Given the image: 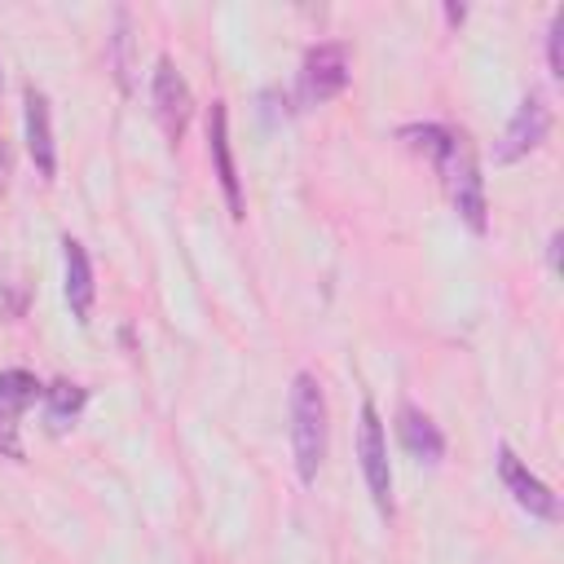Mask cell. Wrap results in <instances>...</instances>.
<instances>
[{
  "label": "cell",
  "instance_id": "9c48e42d",
  "mask_svg": "<svg viewBox=\"0 0 564 564\" xmlns=\"http://www.w3.org/2000/svg\"><path fill=\"white\" fill-rule=\"evenodd\" d=\"M207 154L216 163V181H220L229 216L242 220L247 203H242V185H238V167H234V150H229V110H225V101H212V110H207Z\"/></svg>",
  "mask_w": 564,
  "mask_h": 564
},
{
  "label": "cell",
  "instance_id": "e0dca14e",
  "mask_svg": "<svg viewBox=\"0 0 564 564\" xmlns=\"http://www.w3.org/2000/svg\"><path fill=\"white\" fill-rule=\"evenodd\" d=\"M463 13H467L463 4H458V9H454V4H445V18H449V22H463Z\"/></svg>",
  "mask_w": 564,
  "mask_h": 564
},
{
  "label": "cell",
  "instance_id": "3957f363",
  "mask_svg": "<svg viewBox=\"0 0 564 564\" xmlns=\"http://www.w3.org/2000/svg\"><path fill=\"white\" fill-rule=\"evenodd\" d=\"M357 463H361V480H366V494L375 498L379 516H392L388 436H383V419H379L375 401H361V414H357Z\"/></svg>",
  "mask_w": 564,
  "mask_h": 564
},
{
  "label": "cell",
  "instance_id": "6da1fadb",
  "mask_svg": "<svg viewBox=\"0 0 564 564\" xmlns=\"http://www.w3.org/2000/svg\"><path fill=\"white\" fill-rule=\"evenodd\" d=\"M286 414H291V458H295V476L304 485L317 480L322 471V458H326V397H322V383L300 370L291 379V401H286Z\"/></svg>",
  "mask_w": 564,
  "mask_h": 564
},
{
  "label": "cell",
  "instance_id": "52a82bcc",
  "mask_svg": "<svg viewBox=\"0 0 564 564\" xmlns=\"http://www.w3.org/2000/svg\"><path fill=\"white\" fill-rule=\"evenodd\" d=\"M498 480L507 485V494L516 498V507H524L529 516H538V520H546V524L560 520V498L551 494L546 480H538V476L516 458L511 445H498Z\"/></svg>",
  "mask_w": 564,
  "mask_h": 564
},
{
  "label": "cell",
  "instance_id": "277c9868",
  "mask_svg": "<svg viewBox=\"0 0 564 564\" xmlns=\"http://www.w3.org/2000/svg\"><path fill=\"white\" fill-rule=\"evenodd\" d=\"M348 88V48L326 40V44H313L300 62V84H295V97L304 106H322L330 97H339Z\"/></svg>",
  "mask_w": 564,
  "mask_h": 564
},
{
  "label": "cell",
  "instance_id": "ac0fdd59",
  "mask_svg": "<svg viewBox=\"0 0 564 564\" xmlns=\"http://www.w3.org/2000/svg\"><path fill=\"white\" fill-rule=\"evenodd\" d=\"M4 172H9V159H4V141H0V181H4Z\"/></svg>",
  "mask_w": 564,
  "mask_h": 564
},
{
  "label": "cell",
  "instance_id": "30bf717a",
  "mask_svg": "<svg viewBox=\"0 0 564 564\" xmlns=\"http://www.w3.org/2000/svg\"><path fill=\"white\" fill-rule=\"evenodd\" d=\"M22 119H26V150H31V163L44 181H53L57 172V145H53V115H48V97L26 84L22 93Z\"/></svg>",
  "mask_w": 564,
  "mask_h": 564
},
{
  "label": "cell",
  "instance_id": "8fae6325",
  "mask_svg": "<svg viewBox=\"0 0 564 564\" xmlns=\"http://www.w3.org/2000/svg\"><path fill=\"white\" fill-rule=\"evenodd\" d=\"M397 441H401V449H405L410 458H419V463H427V467H436V463L445 458V436H441V427H436L419 405H410V401L397 405Z\"/></svg>",
  "mask_w": 564,
  "mask_h": 564
},
{
  "label": "cell",
  "instance_id": "8992f818",
  "mask_svg": "<svg viewBox=\"0 0 564 564\" xmlns=\"http://www.w3.org/2000/svg\"><path fill=\"white\" fill-rule=\"evenodd\" d=\"M546 132H551V110H546L542 93H529V97L516 106L511 123L502 128V137H498V145H494V163H516V159H524L529 150H538V145L546 141Z\"/></svg>",
  "mask_w": 564,
  "mask_h": 564
},
{
  "label": "cell",
  "instance_id": "4fadbf2b",
  "mask_svg": "<svg viewBox=\"0 0 564 564\" xmlns=\"http://www.w3.org/2000/svg\"><path fill=\"white\" fill-rule=\"evenodd\" d=\"M44 419L53 423V427H66L79 410H84V401H88V392L79 388V383H70V379H57V383H48L44 388Z\"/></svg>",
  "mask_w": 564,
  "mask_h": 564
},
{
  "label": "cell",
  "instance_id": "7c38bea8",
  "mask_svg": "<svg viewBox=\"0 0 564 564\" xmlns=\"http://www.w3.org/2000/svg\"><path fill=\"white\" fill-rule=\"evenodd\" d=\"M62 260H66V304H70V317L79 326H88L93 295H97V286H93V260H88L84 242L70 238V234L62 238Z\"/></svg>",
  "mask_w": 564,
  "mask_h": 564
},
{
  "label": "cell",
  "instance_id": "5b68a950",
  "mask_svg": "<svg viewBox=\"0 0 564 564\" xmlns=\"http://www.w3.org/2000/svg\"><path fill=\"white\" fill-rule=\"evenodd\" d=\"M150 101H154V119H159L163 137L176 145V141L185 137V128H189V115H194V93H189L185 75H181V70H176L167 57H159V66H154V79H150Z\"/></svg>",
  "mask_w": 564,
  "mask_h": 564
},
{
  "label": "cell",
  "instance_id": "7a4b0ae2",
  "mask_svg": "<svg viewBox=\"0 0 564 564\" xmlns=\"http://www.w3.org/2000/svg\"><path fill=\"white\" fill-rule=\"evenodd\" d=\"M436 172L445 181V194L454 203V212L463 216V225L471 234H485L489 229V203H485V176H480V163L467 145L463 132H454V141L445 145V154L436 159Z\"/></svg>",
  "mask_w": 564,
  "mask_h": 564
},
{
  "label": "cell",
  "instance_id": "5bb4252c",
  "mask_svg": "<svg viewBox=\"0 0 564 564\" xmlns=\"http://www.w3.org/2000/svg\"><path fill=\"white\" fill-rule=\"evenodd\" d=\"M115 22H119V31L110 35V66H115V79H119V88H132V57H128V44H132V35H128V13H119Z\"/></svg>",
  "mask_w": 564,
  "mask_h": 564
},
{
  "label": "cell",
  "instance_id": "2e32d148",
  "mask_svg": "<svg viewBox=\"0 0 564 564\" xmlns=\"http://www.w3.org/2000/svg\"><path fill=\"white\" fill-rule=\"evenodd\" d=\"M546 260H551V269H560V234H551V242H546Z\"/></svg>",
  "mask_w": 564,
  "mask_h": 564
},
{
  "label": "cell",
  "instance_id": "ba28073f",
  "mask_svg": "<svg viewBox=\"0 0 564 564\" xmlns=\"http://www.w3.org/2000/svg\"><path fill=\"white\" fill-rule=\"evenodd\" d=\"M35 397H44V383L31 370H0V454L22 458L18 419L26 414V405H35Z\"/></svg>",
  "mask_w": 564,
  "mask_h": 564
},
{
  "label": "cell",
  "instance_id": "9a60e30c",
  "mask_svg": "<svg viewBox=\"0 0 564 564\" xmlns=\"http://www.w3.org/2000/svg\"><path fill=\"white\" fill-rule=\"evenodd\" d=\"M546 66H551L555 79H564V9L546 26Z\"/></svg>",
  "mask_w": 564,
  "mask_h": 564
}]
</instances>
